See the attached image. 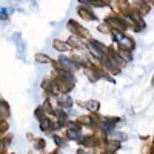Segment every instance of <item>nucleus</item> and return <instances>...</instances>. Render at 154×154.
Masks as SVG:
<instances>
[{"label": "nucleus", "mask_w": 154, "mask_h": 154, "mask_svg": "<svg viewBox=\"0 0 154 154\" xmlns=\"http://www.w3.org/2000/svg\"><path fill=\"white\" fill-rule=\"evenodd\" d=\"M54 45H56V48H57V49H65V48H66V45H65V43H60V42H54Z\"/></svg>", "instance_id": "2"}, {"label": "nucleus", "mask_w": 154, "mask_h": 154, "mask_svg": "<svg viewBox=\"0 0 154 154\" xmlns=\"http://www.w3.org/2000/svg\"><path fill=\"white\" fill-rule=\"evenodd\" d=\"M51 125V122L49 120H42V128L43 130H48V126Z\"/></svg>", "instance_id": "3"}, {"label": "nucleus", "mask_w": 154, "mask_h": 154, "mask_svg": "<svg viewBox=\"0 0 154 154\" xmlns=\"http://www.w3.org/2000/svg\"><path fill=\"white\" fill-rule=\"evenodd\" d=\"M6 14H8V11H6V9H2V19H6V17H8Z\"/></svg>", "instance_id": "4"}, {"label": "nucleus", "mask_w": 154, "mask_h": 154, "mask_svg": "<svg viewBox=\"0 0 154 154\" xmlns=\"http://www.w3.org/2000/svg\"><path fill=\"white\" fill-rule=\"evenodd\" d=\"M79 14H80L83 19H86V20H94V19H96V16L93 14V12L88 11V9H85V8H80V9H79Z\"/></svg>", "instance_id": "1"}]
</instances>
